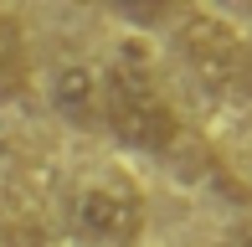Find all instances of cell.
I'll use <instances>...</instances> for the list:
<instances>
[{
	"label": "cell",
	"instance_id": "6da1fadb",
	"mask_svg": "<svg viewBox=\"0 0 252 247\" xmlns=\"http://www.w3.org/2000/svg\"><path fill=\"white\" fill-rule=\"evenodd\" d=\"M103 124L113 129L119 144H129L139 154H165L180 139V119L170 108V98L129 57L103 67Z\"/></svg>",
	"mask_w": 252,
	"mask_h": 247
},
{
	"label": "cell",
	"instance_id": "7a4b0ae2",
	"mask_svg": "<svg viewBox=\"0 0 252 247\" xmlns=\"http://www.w3.org/2000/svg\"><path fill=\"white\" fill-rule=\"evenodd\" d=\"M72 227H77V237H88V242L129 247V242H139V232H144V201H139V190H129L119 181L83 185L77 201H72Z\"/></svg>",
	"mask_w": 252,
	"mask_h": 247
},
{
	"label": "cell",
	"instance_id": "3957f363",
	"mask_svg": "<svg viewBox=\"0 0 252 247\" xmlns=\"http://www.w3.org/2000/svg\"><path fill=\"white\" fill-rule=\"evenodd\" d=\"M180 52H186V67L196 72V83L206 93H226L237 83V62H242V41L226 21L206 16V10H190L180 21Z\"/></svg>",
	"mask_w": 252,
	"mask_h": 247
},
{
	"label": "cell",
	"instance_id": "277c9868",
	"mask_svg": "<svg viewBox=\"0 0 252 247\" xmlns=\"http://www.w3.org/2000/svg\"><path fill=\"white\" fill-rule=\"evenodd\" d=\"M47 103L52 114L72 129H98L103 124V67L93 62H62L47 77Z\"/></svg>",
	"mask_w": 252,
	"mask_h": 247
},
{
	"label": "cell",
	"instance_id": "5b68a950",
	"mask_svg": "<svg viewBox=\"0 0 252 247\" xmlns=\"http://www.w3.org/2000/svg\"><path fill=\"white\" fill-rule=\"evenodd\" d=\"M16 77H21V26L0 16V88H10Z\"/></svg>",
	"mask_w": 252,
	"mask_h": 247
},
{
	"label": "cell",
	"instance_id": "8992f818",
	"mask_svg": "<svg viewBox=\"0 0 252 247\" xmlns=\"http://www.w3.org/2000/svg\"><path fill=\"white\" fill-rule=\"evenodd\" d=\"M226 247H252V221H242V227L226 237Z\"/></svg>",
	"mask_w": 252,
	"mask_h": 247
},
{
	"label": "cell",
	"instance_id": "52a82bcc",
	"mask_svg": "<svg viewBox=\"0 0 252 247\" xmlns=\"http://www.w3.org/2000/svg\"><path fill=\"white\" fill-rule=\"evenodd\" d=\"M5 247H36V237H26V232H10Z\"/></svg>",
	"mask_w": 252,
	"mask_h": 247
}]
</instances>
